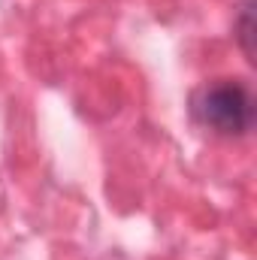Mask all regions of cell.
<instances>
[{"instance_id":"obj_1","label":"cell","mask_w":257,"mask_h":260,"mask_svg":"<svg viewBox=\"0 0 257 260\" xmlns=\"http://www.w3.org/2000/svg\"><path fill=\"white\" fill-rule=\"evenodd\" d=\"M188 112L200 127L215 136L239 139L248 136L257 118V103L248 82L242 79H212L191 94Z\"/></svg>"},{"instance_id":"obj_2","label":"cell","mask_w":257,"mask_h":260,"mask_svg":"<svg viewBox=\"0 0 257 260\" xmlns=\"http://www.w3.org/2000/svg\"><path fill=\"white\" fill-rule=\"evenodd\" d=\"M233 40L239 43L248 64H254V0H242L233 18Z\"/></svg>"}]
</instances>
